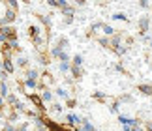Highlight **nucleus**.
<instances>
[{
    "mask_svg": "<svg viewBox=\"0 0 152 131\" xmlns=\"http://www.w3.org/2000/svg\"><path fill=\"white\" fill-rule=\"evenodd\" d=\"M118 122L122 124V126H141V120H137V118H130V116H124V114L118 116Z\"/></svg>",
    "mask_w": 152,
    "mask_h": 131,
    "instance_id": "obj_1",
    "label": "nucleus"
},
{
    "mask_svg": "<svg viewBox=\"0 0 152 131\" xmlns=\"http://www.w3.org/2000/svg\"><path fill=\"white\" fill-rule=\"evenodd\" d=\"M45 126H47L49 131H72L69 127L60 126V124H56V122H53V120H45Z\"/></svg>",
    "mask_w": 152,
    "mask_h": 131,
    "instance_id": "obj_2",
    "label": "nucleus"
},
{
    "mask_svg": "<svg viewBox=\"0 0 152 131\" xmlns=\"http://www.w3.org/2000/svg\"><path fill=\"white\" fill-rule=\"evenodd\" d=\"M148 26H150V17L148 15H143L141 19H139V30H141V34H147Z\"/></svg>",
    "mask_w": 152,
    "mask_h": 131,
    "instance_id": "obj_3",
    "label": "nucleus"
},
{
    "mask_svg": "<svg viewBox=\"0 0 152 131\" xmlns=\"http://www.w3.org/2000/svg\"><path fill=\"white\" fill-rule=\"evenodd\" d=\"M30 101H32V103L36 105L42 112L45 111V105H43V99H42V98H38V96H34V94H30Z\"/></svg>",
    "mask_w": 152,
    "mask_h": 131,
    "instance_id": "obj_4",
    "label": "nucleus"
},
{
    "mask_svg": "<svg viewBox=\"0 0 152 131\" xmlns=\"http://www.w3.org/2000/svg\"><path fill=\"white\" fill-rule=\"evenodd\" d=\"M13 19H15V11H13V9H10V11H6V15L2 17L0 25H8V23H11Z\"/></svg>",
    "mask_w": 152,
    "mask_h": 131,
    "instance_id": "obj_5",
    "label": "nucleus"
},
{
    "mask_svg": "<svg viewBox=\"0 0 152 131\" xmlns=\"http://www.w3.org/2000/svg\"><path fill=\"white\" fill-rule=\"evenodd\" d=\"M15 32H13V28L11 26H0V36H2L4 39H8L10 36H13Z\"/></svg>",
    "mask_w": 152,
    "mask_h": 131,
    "instance_id": "obj_6",
    "label": "nucleus"
},
{
    "mask_svg": "<svg viewBox=\"0 0 152 131\" xmlns=\"http://www.w3.org/2000/svg\"><path fill=\"white\" fill-rule=\"evenodd\" d=\"M66 120H68V124H69V126H77V124H81V122H83V120H81V118H79L77 114H73V112L66 116Z\"/></svg>",
    "mask_w": 152,
    "mask_h": 131,
    "instance_id": "obj_7",
    "label": "nucleus"
},
{
    "mask_svg": "<svg viewBox=\"0 0 152 131\" xmlns=\"http://www.w3.org/2000/svg\"><path fill=\"white\" fill-rule=\"evenodd\" d=\"M120 45H122V36L120 34L113 36V38H111V47H113V51L116 49V47H120Z\"/></svg>",
    "mask_w": 152,
    "mask_h": 131,
    "instance_id": "obj_8",
    "label": "nucleus"
},
{
    "mask_svg": "<svg viewBox=\"0 0 152 131\" xmlns=\"http://www.w3.org/2000/svg\"><path fill=\"white\" fill-rule=\"evenodd\" d=\"M139 92L145 96H152V86L150 84H139Z\"/></svg>",
    "mask_w": 152,
    "mask_h": 131,
    "instance_id": "obj_9",
    "label": "nucleus"
},
{
    "mask_svg": "<svg viewBox=\"0 0 152 131\" xmlns=\"http://www.w3.org/2000/svg\"><path fill=\"white\" fill-rule=\"evenodd\" d=\"M62 13H64V15H66V17H73V15H75V9H73V8H72V6H69V4H68V6H66V8H62Z\"/></svg>",
    "mask_w": 152,
    "mask_h": 131,
    "instance_id": "obj_10",
    "label": "nucleus"
},
{
    "mask_svg": "<svg viewBox=\"0 0 152 131\" xmlns=\"http://www.w3.org/2000/svg\"><path fill=\"white\" fill-rule=\"evenodd\" d=\"M72 75L75 77V79H79V77L83 75V69H81L79 66H72Z\"/></svg>",
    "mask_w": 152,
    "mask_h": 131,
    "instance_id": "obj_11",
    "label": "nucleus"
},
{
    "mask_svg": "<svg viewBox=\"0 0 152 131\" xmlns=\"http://www.w3.org/2000/svg\"><path fill=\"white\" fill-rule=\"evenodd\" d=\"M2 68H4L6 71H8V73H11V71H13V64L10 62V58H6V60L2 62Z\"/></svg>",
    "mask_w": 152,
    "mask_h": 131,
    "instance_id": "obj_12",
    "label": "nucleus"
},
{
    "mask_svg": "<svg viewBox=\"0 0 152 131\" xmlns=\"http://www.w3.org/2000/svg\"><path fill=\"white\" fill-rule=\"evenodd\" d=\"M81 124H83V131H98V129H96L94 126H92V124H90L88 120H83Z\"/></svg>",
    "mask_w": 152,
    "mask_h": 131,
    "instance_id": "obj_13",
    "label": "nucleus"
},
{
    "mask_svg": "<svg viewBox=\"0 0 152 131\" xmlns=\"http://www.w3.org/2000/svg\"><path fill=\"white\" fill-rule=\"evenodd\" d=\"M62 52H64V49H62V47H53V49H51V56H58V58H60V55H62Z\"/></svg>",
    "mask_w": 152,
    "mask_h": 131,
    "instance_id": "obj_14",
    "label": "nucleus"
},
{
    "mask_svg": "<svg viewBox=\"0 0 152 131\" xmlns=\"http://www.w3.org/2000/svg\"><path fill=\"white\" fill-rule=\"evenodd\" d=\"M103 32H105V36H107V38H109V36L113 38V36H115V28L109 26V25H103Z\"/></svg>",
    "mask_w": 152,
    "mask_h": 131,
    "instance_id": "obj_15",
    "label": "nucleus"
},
{
    "mask_svg": "<svg viewBox=\"0 0 152 131\" xmlns=\"http://www.w3.org/2000/svg\"><path fill=\"white\" fill-rule=\"evenodd\" d=\"M30 36L34 39H39V28L38 26H30Z\"/></svg>",
    "mask_w": 152,
    "mask_h": 131,
    "instance_id": "obj_16",
    "label": "nucleus"
},
{
    "mask_svg": "<svg viewBox=\"0 0 152 131\" xmlns=\"http://www.w3.org/2000/svg\"><path fill=\"white\" fill-rule=\"evenodd\" d=\"M26 79H30V81H38V71L36 69H30L26 73Z\"/></svg>",
    "mask_w": 152,
    "mask_h": 131,
    "instance_id": "obj_17",
    "label": "nucleus"
},
{
    "mask_svg": "<svg viewBox=\"0 0 152 131\" xmlns=\"http://www.w3.org/2000/svg\"><path fill=\"white\" fill-rule=\"evenodd\" d=\"M126 51H128V45H120V47H116V49H115V52H116L118 56L126 55Z\"/></svg>",
    "mask_w": 152,
    "mask_h": 131,
    "instance_id": "obj_18",
    "label": "nucleus"
},
{
    "mask_svg": "<svg viewBox=\"0 0 152 131\" xmlns=\"http://www.w3.org/2000/svg\"><path fill=\"white\" fill-rule=\"evenodd\" d=\"M73 66H79V68L83 66V56H81V55H75L73 56Z\"/></svg>",
    "mask_w": 152,
    "mask_h": 131,
    "instance_id": "obj_19",
    "label": "nucleus"
},
{
    "mask_svg": "<svg viewBox=\"0 0 152 131\" xmlns=\"http://www.w3.org/2000/svg\"><path fill=\"white\" fill-rule=\"evenodd\" d=\"M72 69V66H69V62H60V71L62 73H66V71Z\"/></svg>",
    "mask_w": 152,
    "mask_h": 131,
    "instance_id": "obj_20",
    "label": "nucleus"
},
{
    "mask_svg": "<svg viewBox=\"0 0 152 131\" xmlns=\"http://www.w3.org/2000/svg\"><path fill=\"white\" fill-rule=\"evenodd\" d=\"M113 19H115V21H126V23H128V17H126L124 13H115Z\"/></svg>",
    "mask_w": 152,
    "mask_h": 131,
    "instance_id": "obj_21",
    "label": "nucleus"
},
{
    "mask_svg": "<svg viewBox=\"0 0 152 131\" xmlns=\"http://www.w3.org/2000/svg\"><path fill=\"white\" fill-rule=\"evenodd\" d=\"M56 96H60L62 99H68V92L64 90V88H58V90H56Z\"/></svg>",
    "mask_w": 152,
    "mask_h": 131,
    "instance_id": "obj_22",
    "label": "nucleus"
},
{
    "mask_svg": "<svg viewBox=\"0 0 152 131\" xmlns=\"http://www.w3.org/2000/svg\"><path fill=\"white\" fill-rule=\"evenodd\" d=\"M100 45L109 47V45H111V38H100Z\"/></svg>",
    "mask_w": 152,
    "mask_h": 131,
    "instance_id": "obj_23",
    "label": "nucleus"
},
{
    "mask_svg": "<svg viewBox=\"0 0 152 131\" xmlns=\"http://www.w3.org/2000/svg\"><path fill=\"white\" fill-rule=\"evenodd\" d=\"M118 109H120V101H115V103L111 105V112H118Z\"/></svg>",
    "mask_w": 152,
    "mask_h": 131,
    "instance_id": "obj_24",
    "label": "nucleus"
},
{
    "mask_svg": "<svg viewBox=\"0 0 152 131\" xmlns=\"http://www.w3.org/2000/svg\"><path fill=\"white\" fill-rule=\"evenodd\" d=\"M42 99H43V101H51V99H53V94H51L49 90H47V92H43V96H42Z\"/></svg>",
    "mask_w": 152,
    "mask_h": 131,
    "instance_id": "obj_25",
    "label": "nucleus"
},
{
    "mask_svg": "<svg viewBox=\"0 0 152 131\" xmlns=\"http://www.w3.org/2000/svg\"><path fill=\"white\" fill-rule=\"evenodd\" d=\"M94 99L103 101V99H105V94H102V92H94Z\"/></svg>",
    "mask_w": 152,
    "mask_h": 131,
    "instance_id": "obj_26",
    "label": "nucleus"
},
{
    "mask_svg": "<svg viewBox=\"0 0 152 131\" xmlns=\"http://www.w3.org/2000/svg\"><path fill=\"white\" fill-rule=\"evenodd\" d=\"M98 28H103V23H94V25H92V32H96Z\"/></svg>",
    "mask_w": 152,
    "mask_h": 131,
    "instance_id": "obj_27",
    "label": "nucleus"
},
{
    "mask_svg": "<svg viewBox=\"0 0 152 131\" xmlns=\"http://www.w3.org/2000/svg\"><path fill=\"white\" fill-rule=\"evenodd\" d=\"M25 84L28 86V88H36V81H30V79H26V82Z\"/></svg>",
    "mask_w": 152,
    "mask_h": 131,
    "instance_id": "obj_28",
    "label": "nucleus"
},
{
    "mask_svg": "<svg viewBox=\"0 0 152 131\" xmlns=\"http://www.w3.org/2000/svg\"><path fill=\"white\" fill-rule=\"evenodd\" d=\"M120 101H128V103H130V101H133V98H132V96H122Z\"/></svg>",
    "mask_w": 152,
    "mask_h": 131,
    "instance_id": "obj_29",
    "label": "nucleus"
},
{
    "mask_svg": "<svg viewBox=\"0 0 152 131\" xmlns=\"http://www.w3.org/2000/svg\"><path fill=\"white\" fill-rule=\"evenodd\" d=\"M75 105H77V103H75V99H68V107H69V109H73Z\"/></svg>",
    "mask_w": 152,
    "mask_h": 131,
    "instance_id": "obj_30",
    "label": "nucleus"
},
{
    "mask_svg": "<svg viewBox=\"0 0 152 131\" xmlns=\"http://www.w3.org/2000/svg\"><path fill=\"white\" fill-rule=\"evenodd\" d=\"M145 127H147V131H152V120H148L147 124H145Z\"/></svg>",
    "mask_w": 152,
    "mask_h": 131,
    "instance_id": "obj_31",
    "label": "nucleus"
},
{
    "mask_svg": "<svg viewBox=\"0 0 152 131\" xmlns=\"http://www.w3.org/2000/svg\"><path fill=\"white\" fill-rule=\"evenodd\" d=\"M17 64H19V66H25V64H26V58H25V56L19 58V60H17Z\"/></svg>",
    "mask_w": 152,
    "mask_h": 131,
    "instance_id": "obj_32",
    "label": "nucleus"
},
{
    "mask_svg": "<svg viewBox=\"0 0 152 131\" xmlns=\"http://www.w3.org/2000/svg\"><path fill=\"white\" fill-rule=\"evenodd\" d=\"M6 94H8V86L2 84V98H6Z\"/></svg>",
    "mask_w": 152,
    "mask_h": 131,
    "instance_id": "obj_33",
    "label": "nucleus"
},
{
    "mask_svg": "<svg viewBox=\"0 0 152 131\" xmlns=\"http://www.w3.org/2000/svg\"><path fill=\"white\" fill-rule=\"evenodd\" d=\"M139 6H141V8H148V2H147V0H141Z\"/></svg>",
    "mask_w": 152,
    "mask_h": 131,
    "instance_id": "obj_34",
    "label": "nucleus"
},
{
    "mask_svg": "<svg viewBox=\"0 0 152 131\" xmlns=\"http://www.w3.org/2000/svg\"><path fill=\"white\" fill-rule=\"evenodd\" d=\"M53 111H56V112H60V111H62V107H60V105H58V103H56V105H53Z\"/></svg>",
    "mask_w": 152,
    "mask_h": 131,
    "instance_id": "obj_35",
    "label": "nucleus"
},
{
    "mask_svg": "<svg viewBox=\"0 0 152 131\" xmlns=\"http://www.w3.org/2000/svg\"><path fill=\"white\" fill-rule=\"evenodd\" d=\"M17 131H28V126H26V124H23V126L17 129Z\"/></svg>",
    "mask_w": 152,
    "mask_h": 131,
    "instance_id": "obj_36",
    "label": "nucleus"
},
{
    "mask_svg": "<svg viewBox=\"0 0 152 131\" xmlns=\"http://www.w3.org/2000/svg\"><path fill=\"white\" fill-rule=\"evenodd\" d=\"M132 131H143V127H141V126H133Z\"/></svg>",
    "mask_w": 152,
    "mask_h": 131,
    "instance_id": "obj_37",
    "label": "nucleus"
},
{
    "mask_svg": "<svg viewBox=\"0 0 152 131\" xmlns=\"http://www.w3.org/2000/svg\"><path fill=\"white\" fill-rule=\"evenodd\" d=\"M4 131H17V129H15V127H11V126H6Z\"/></svg>",
    "mask_w": 152,
    "mask_h": 131,
    "instance_id": "obj_38",
    "label": "nucleus"
},
{
    "mask_svg": "<svg viewBox=\"0 0 152 131\" xmlns=\"http://www.w3.org/2000/svg\"><path fill=\"white\" fill-rule=\"evenodd\" d=\"M4 41H6V39H4V38H2V36H0V43H4Z\"/></svg>",
    "mask_w": 152,
    "mask_h": 131,
    "instance_id": "obj_39",
    "label": "nucleus"
},
{
    "mask_svg": "<svg viewBox=\"0 0 152 131\" xmlns=\"http://www.w3.org/2000/svg\"><path fill=\"white\" fill-rule=\"evenodd\" d=\"M150 49H152V41H150Z\"/></svg>",
    "mask_w": 152,
    "mask_h": 131,
    "instance_id": "obj_40",
    "label": "nucleus"
}]
</instances>
